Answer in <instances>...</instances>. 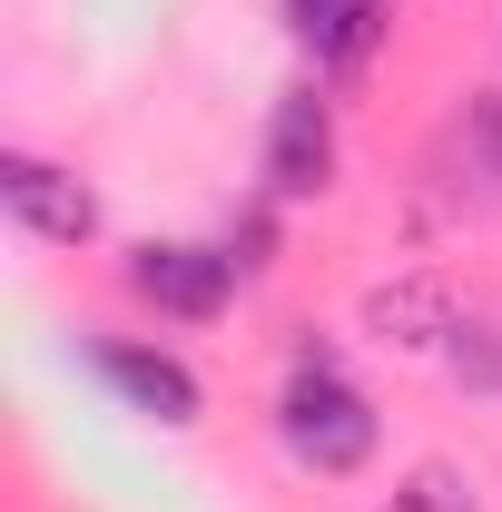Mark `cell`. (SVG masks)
<instances>
[{
	"label": "cell",
	"instance_id": "cell-1",
	"mask_svg": "<svg viewBox=\"0 0 502 512\" xmlns=\"http://www.w3.org/2000/svg\"><path fill=\"white\" fill-rule=\"evenodd\" d=\"M276 444L296 453L315 483H345V473H365V463H375L384 424H375V404L335 375V355H325V345H306V355H296V375H286V394H276Z\"/></svg>",
	"mask_w": 502,
	"mask_h": 512
},
{
	"label": "cell",
	"instance_id": "cell-2",
	"mask_svg": "<svg viewBox=\"0 0 502 512\" xmlns=\"http://www.w3.org/2000/svg\"><path fill=\"white\" fill-rule=\"evenodd\" d=\"M128 296L158 306V316H178V325H207V316H227V296H237V256L227 247H188V237L138 247L128 256Z\"/></svg>",
	"mask_w": 502,
	"mask_h": 512
},
{
	"label": "cell",
	"instance_id": "cell-3",
	"mask_svg": "<svg viewBox=\"0 0 502 512\" xmlns=\"http://www.w3.org/2000/svg\"><path fill=\"white\" fill-rule=\"evenodd\" d=\"M335 188V109L315 99V89H286L276 109H266V197H286V207H306V197Z\"/></svg>",
	"mask_w": 502,
	"mask_h": 512
},
{
	"label": "cell",
	"instance_id": "cell-4",
	"mask_svg": "<svg viewBox=\"0 0 502 512\" xmlns=\"http://www.w3.org/2000/svg\"><path fill=\"white\" fill-rule=\"evenodd\" d=\"M0 207H10L20 237H40V247H89V237H99V197L79 188L69 168L30 158V148L0 158Z\"/></svg>",
	"mask_w": 502,
	"mask_h": 512
},
{
	"label": "cell",
	"instance_id": "cell-5",
	"mask_svg": "<svg viewBox=\"0 0 502 512\" xmlns=\"http://www.w3.org/2000/svg\"><path fill=\"white\" fill-rule=\"evenodd\" d=\"M89 365H99V384L119 394L128 414H158V424H197V375L168 355V345H128V335H99L89 345Z\"/></svg>",
	"mask_w": 502,
	"mask_h": 512
},
{
	"label": "cell",
	"instance_id": "cell-6",
	"mask_svg": "<svg viewBox=\"0 0 502 512\" xmlns=\"http://www.w3.org/2000/svg\"><path fill=\"white\" fill-rule=\"evenodd\" d=\"M286 30L306 40L315 69H365L394 30V10L384 0H286Z\"/></svg>",
	"mask_w": 502,
	"mask_h": 512
},
{
	"label": "cell",
	"instance_id": "cell-7",
	"mask_svg": "<svg viewBox=\"0 0 502 512\" xmlns=\"http://www.w3.org/2000/svg\"><path fill=\"white\" fill-rule=\"evenodd\" d=\"M365 325H375L384 345H443V335H463V296L443 276H404V286H375L365 296Z\"/></svg>",
	"mask_w": 502,
	"mask_h": 512
},
{
	"label": "cell",
	"instance_id": "cell-8",
	"mask_svg": "<svg viewBox=\"0 0 502 512\" xmlns=\"http://www.w3.org/2000/svg\"><path fill=\"white\" fill-rule=\"evenodd\" d=\"M384 512H483V503H473V483H463L453 463H424V473H404V493Z\"/></svg>",
	"mask_w": 502,
	"mask_h": 512
}]
</instances>
